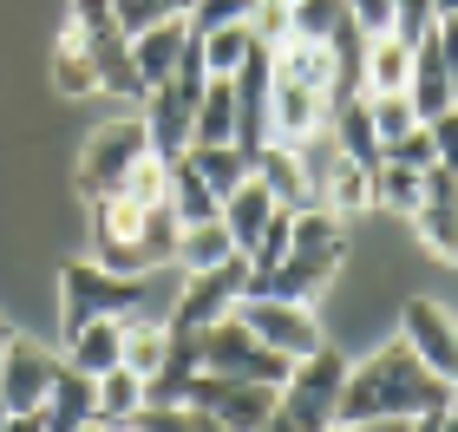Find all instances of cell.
I'll list each match as a JSON object with an SVG mask.
<instances>
[{"label":"cell","mask_w":458,"mask_h":432,"mask_svg":"<svg viewBox=\"0 0 458 432\" xmlns=\"http://www.w3.org/2000/svg\"><path fill=\"white\" fill-rule=\"evenodd\" d=\"M452 394H458L452 380H439L406 341H393V347H380V354H367L360 367H347L341 400H335V426H360V419H420V413H439V406H452Z\"/></svg>","instance_id":"1"},{"label":"cell","mask_w":458,"mask_h":432,"mask_svg":"<svg viewBox=\"0 0 458 432\" xmlns=\"http://www.w3.org/2000/svg\"><path fill=\"white\" fill-rule=\"evenodd\" d=\"M138 308H144V275H118L106 262H66V275H59V327H66V341L86 321H138Z\"/></svg>","instance_id":"2"},{"label":"cell","mask_w":458,"mask_h":432,"mask_svg":"<svg viewBox=\"0 0 458 432\" xmlns=\"http://www.w3.org/2000/svg\"><path fill=\"white\" fill-rule=\"evenodd\" d=\"M197 360L203 374H223V380H256V386H282L288 374H295V360L276 354L262 335H249V327L236 321V308H229L223 321L197 327Z\"/></svg>","instance_id":"3"},{"label":"cell","mask_w":458,"mask_h":432,"mask_svg":"<svg viewBox=\"0 0 458 432\" xmlns=\"http://www.w3.org/2000/svg\"><path fill=\"white\" fill-rule=\"evenodd\" d=\"M341 380H347V360L335 354V347H315L308 360H295V374L282 380L276 394V413L295 426V432H327L335 426V400H341Z\"/></svg>","instance_id":"4"},{"label":"cell","mask_w":458,"mask_h":432,"mask_svg":"<svg viewBox=\"0 0 458 432\" xmlns=\"http://www.w3.org/2000/svg\"><path fill=\"white\" fill-rule=\"evenodd\" d=\"M72 27H79V47H86L92 72H98V92L144 98V79L131 66V39L112 20V0H72Z\"/></svg>","instance_id":"5"},{"label":"cell","mask_w":458,"mask_h":432,"mask_svg":"<svg viewBox=\"0 0 458 432\" xmlns=\"http://www.w3.org/2000/svg\"><path fill=\"white\" fill-rule=\"evenodd\" d=\"M249 295V256L236 250L229 262H216V269H191V282H183V295L171 301V335H197V327L223 321L229 308H236Z\"/></svg>","instance_id":"6"},{"label":"cell","mask_w":458,"mask_h":432,"mask_svg":"<svg viewBox=\"0 0 458 432\" xmlns=\"http://www.w3.org/2000/svg\"><path fill=\"white\" fill-rule=\"evenodd\" d=\"M151 151V138H144V118H112V125H98L86 138V157H79V191L92 203L98 197H118V183L131 177V164Z\"/></svg>","instance_id":"7"},{"label":"cell","mask_w":458,"mask_h":432,"mask_svg":"<svg viewBox=\"0 0 458 432\" xmlns=\"http://www.w3.org/2000/svg\"><path fill=\"white\" fill-rule=\"evenodd\" d=\"M282 386H256V380H223V374H197L183 386V406L191 413H210L223 432H262V419L276 413Z\"/></svg>","instance_id":"8"},{"label":"cell","mask_w":458,"mask_h":432,"mask_svg":"<svg viewBox=\"0 0 458 432\" xmlns=\"http://www.w3.org/2000/svg\"><path fill=\"white\" fill-rule=\"evenodd\" d=\"M236 321L249 327V335H262L276 354L288 360H308L321 347V321L308 315V301H282V295H242L236 301Z\"/></svg>","instance_id":"9"},{"label":"cell","mask_w":458,"mask_h":432,"mask_svg":"<svg viewBox=\"0 0 458 432\" xmlns=\"http://www.w3.org/2000/svg\"><path fill=\"white\" fill-rule=\"evenodd\" d=\"M92 256L118 275L151 269V256H144V210L131 197H98L92 203Z\"/></svg>","instance_id":"10"},{"label":"cell","mask_w":458,"mask_h":432,"mask_svg":"<svg viewBox=\"0 0 458 432\" xmlns=\"http://www.w3.org/2000/svg\"><path fill=\"white\" fill-rule=\"evenodd\" d=\"M59 354H47L39 341H7V354H0V406L7 413H39L47 406V394H53V380H59Z\"/></svg>","instance_id":"11"},{"label":"cell","mask_w":458,"mask_h":432,"mask_svg":"<svg viewBox=\"0 0 458 432\" xmlns=\"http://www.w3.org/2000/svg\"><path fill=\"white\" fill-rule=\"evenodd\" d=\"M335 269H341V242H321V250H288L276 269H249V295H282V301H315L327 282H335Z\"/></svg>","instance_id":"12"},{"label":"cell","mask_w":458,"mask_h":432,"mask_svg":"<svg viewBox=\"0 0 458 432\" xmlns=\"http://www.w3.org/2000/svg\"><path fill=\"white\" fill-rule=\"evenodd\" d=\"M412 354H420L439 380H452L458 386V321L445 315L439 301H426V295H412L406 301V335H400Z\"/></svg>","instance_id":"13"},{"label":"cell","mask_w":458,"mask_h":432,"mask_svg":"<svg viewBox=\"0 0 458 432\" xmlns=\"http://www.w3.org/2000/svg\"><path fill=\"white\" fill-rule=\"evenodd\" d=\"M412 230L426 236V250H439L445 262H458V177L445 171V164L426 171V197H420V210H412Z\"/></svg>","instance_id":"14"},{"label":"cell","mask_w":458,"mask_h":432,"mask_svg":"<svg viewBox=\"0 0 458 432\" xmlns=\"http://www.w3.org/2000/svg\"><path fill=\"white\" fill-rule=\"evenodd\" d=\"M406 106H412V118L420 125H432L439 112H452L458 106V92H452V72H445V59H439V47H432V33L412 47V72H406Z\"/></svg>","instance_id":"15"},{"label":"cell","mask_w":458,"mask_h":432,"mask_svg":"<svg viewBox=\"0 0 458 432\" xmlns=\"http://www.w3.org/2000/svg\"><path fill=\"white\" fill-rule=\"evenodd\" d=\"M183 47H191V20H157V27L131 33V66H138V79H144V92L164 86V79L177 72Z\"/></svg>","instance_id":"16"},{"label":"cell","mask_w":458,"mask_h":432,"mask_svg":"<svg viewBox=\"0 0 458 432\" xmlns=\"http://www.w3.org/2000/svg\"><path fill=\"white\" fill-rule=\"evenodd\" d=\"M98 419V394H92V374H79V367H59L47 406H39V426L47 432H86Z\"/></svg>","instance_id":"17"},{"label":"cell","mask_w":458,"mask_h":432,"mask_svg":"<svg viewBox=\"0 0 458 432\" xmlns=\"http://www.w3.org/2000/svg\"><path fill=\"white\" fill-rule=\"evenodd\" d=\"M223 230H229V242H236V250L249 256V250H256V236L268 230V216H276V197H268V183L256 177V171H249L242 183H236V191H229L223 197Z\"/></svg>","instance_id":"18"},{"label":"cell","mask_w":458,"mask_h":432,"mask_svg":"<svg viewBox=\"0 0 458 432\" xmlns=\"http://www.w3.org/2000/svg\"><path fill=\"white\" fill-rule=\"evenodd\" d=\"M268 59H276V79H288V86H308V92H321V98L341 86L335 53L315 47V39H282V47L268 53Z\"/></svg>","instance_id":"19"},{"label":"cell","mask_w":458,"mask_h":432,"mask_svg":"<svg viewBox=\"0 0 458 432\" xmlns=\"http://www.w3.org/2000/svg\"><path fill=\"white\" fill-rule=\"evenodd\" d=\"M321 106H327L321 92H308V86H288V79H276V92H268V131H276L282 144L315 138V131H321Z\"/></svg>","instance_id":"20"},{"label":"cell","mask_w":458,"mask_h":432,"mask_svg":"<svg viewBox=\"0 0 458 432\" xmlns=\"http://www.w3.org/2000/svg\"><path fill=\"white\" fill-rule=\"evenodd\" d=\"M66 367H79V374H92V380L124 367V321H86L66 341Z\"/></svg>","instance_id":"21"},{"label":"cell","mask_w":458,"mask_h":432,"mask_svg":"<svg viewBox=\"0 0 458 432\" xmlns=\"http://www.w3.org/2000/svg\"><path fill=\"white\" fill-rule=\"evenodd\" d=\"M256 177L268 183L276 210H308V164L288 151V144H262L256 151Z\"/></svg>","instance_id":"22"},{"label":"cell","mask_w":458,"mask_h":432,"mask_svg":"<svg viewBox=\"0 0 458 432\" xmlns=\"http://www.w3.org/2000/svg\"><path fill=\"white\" fill-rule=\"evenodd\" d=\"M171 216L183 223V230H197V223H216V210H223V197L203 183L197 171H191V157H171Z\"/></svg>","instance_id":"23"},{"label":"cell","mask_w":458,"mask_h":432,"mask_svg":"<svg viewBox=\"0 0 458 432\" xmlns=\"http://www.w3.org/2000/svg\"><path fill=\"white\" fill-rule=\"evenodd\" d=\"M335 151H341V157H353V164H367V171L386 157L380 131H373V112H367V98H347V106L335 112Z\"/></svg>","instance_id":"24"},{"label":"cell","mask_w":458,"mask_h":432,"mask_svg":"<svg viewBox=\"0 0 458 432\" xmlns=\"http://www.w3.org/2000/svg\"><path fill=\"white\" fill-rule=\"evenodd\" d=\"M367 203H373V171H367V164H353V157H335V164H327V177H321V210L353 216V210H367Z\"/></svg>","instance_id":"25"},{"label":"cell","mask_w":458,"mask_h":432,"mask_svg":"<svg viewBox=\"0 0 458 432\" xmlns=\"http://www.w3.org/2000/svg\"><path fill=\"white\" fill-rule=\"evenodd\" d=\"M191 144H236V86H229V79H210V86H203Z\"/></svg>","instance_id":"26"},{"label":"cell","mask_w":458,"mask_h":432,"mask_svg":"<svg viewBox=\"0 0 458 432\" xmlns=\"http://www.w3.org/2000/svg\"><path fill=\"white\" fill-rule=\"evenodd\" d=\"M406 72H412V47L400 33H373V47H367V92H406Z\"/></svg>","instance_id":"27"},{"label":"cell","mask_w":458,"mask_h":432,"mask_svg":"<svg viewBox=\"0 0 458 432\" xmlns=\"http://www.w3.org/2000/svg\"><path fill=\"white\" fill-rule=\"evenodd\" d=\"M183 157H191V171H197L203 183H210L216 197H229V191H236V183H242L249 171H256V164H249V157L236 151V144H191Z\"/></svg>","instance_id":"28"},{"label":"cell","mask_w":458,"mask_h":432,"mask_svg":"<svg viewBox=\"0 0 458 432\" xmlns=\"http://www.w3.org/2000/svg\"><path fill=\"white\" fill-rule=\"evenodd\" d=\"M92 394H98V426H112V432H118V426L144 406V380L131 374V367H112V374H98V380H92Z\"/></svg>","instance_id":"29"},{"label":"cell","mask_w":458,"mask_h":432,"mask_svg":"<svg viewBox=\"0 0 458 432\" xmlns=\"http://www.w3.org/2000/svg\"><path fill=\"white\" fill-rule=\"evenodd\" d=\"M164 354H171V321H124V367H131L138 380H151L157 367H164Z\"/></svg>","instance_id":"30"},{"label":"cell","mask_w":458,"mask_h":432,"mask_svg":"<svg viewBox=\"0 0 458 432\" xmlns=\"http://www.w3.org/2000/svg\"><path fill=\"white\" fill-rule=\"evenodd\" d=\"M53 86L66 92V98L98 92V72H92L86 47H79V27H72V20H66V33H59V47H53Z\"/></svg>","instance_id":"31"},{"label":"cell","mask_w":458,"mask_h":432,"mask_svg":"<svg viewBox=\"0 0 458 432\" xmlns=\"http://www.w3.org/2000/svg\"><path fill=\"white\" fill-rule=\"evenodd\" d=\"M426 197V171H406V164L380 157L373 164V203H386V210H420Z\"/></svg>","instance_id":"32"},{"label":"cell","mask_w":458,"mask_h":432,"mask_svg":"<svg viewBox=\"0 0 458 432\" xmlns=\"http://www.w3.org/2000/svg\"><path fill=\"white\" fill-rule=\"evenodd\" d=\"M229 256H236V242H229L223 216L216 223H197V230L177 236V262H183V269H216V262H229Z\"/></svg>","instance_id":"33"},{"label":"cell","mask_w":458,"mask_h":432,"mask_svg":"<svg viewBox=\"0 0 458 432\" xmlns=\"http://www.w3.org/2000/svg\"><path fill=\"white\" fill-rule=\"evenodd\" d=\"M341 20H347V0H295V7H288V39H315V47H327Z\"/></svg>","instance_id":"34"},{"label":"cell","mask_w":458,"mask_h":432,"mask_svg":"<svg viewBox=\"0 0 458 432\" xmlns=\"http://www.w3.org/2000/svg\"><path fill=\"white\" fill-rule=\"evenodd\" d=\"M118 197H131L138 210H151V203H164V197H171V164H164L157 151H144V157L131 164V177L118 183Z\"/></svg>","instance_id":"35"},{"label":"cell","mask_w":458,"mask_h":432,"mask_svg":"<svg viewBox=\"0 0 458 432\" xmlns=\"http://www.w3.org/2000/svg\"><path fill=\"white\" fill-rule=\"evenodd\" d=\"M197 39H203V59H210V79H229L249 59V47H256L249 27H216V33H197Z\"/></svg>","instance_id":"36"},{"label":"cell","mask_w":458,"mask_h":432,"mask_svg":"<svg viewBox=\"0 0 458 432\" xmlns=\"http://www.w3.org/2000/svg\"><path fill=\"white\" fill-rule=\"evenodd\" d=\"M288 250H295V210H276V216H268V230L256 236V250H249V269H256V275L276 269Z\"/></svg>","instance_id":"37"},{"label":"cell","mask_w":458,"mask_h":432,"mask_svg":"<svg viewBox=\"0 0 458 432\" xmlns=\"http://www.w3.org/2000/svg\"><path fill=\"white\" fill-rule=\"evenodd\" d=\"M367 112H373V131H380V144H393V138H406L420 118H412V106H406V92H367Z\"/></svg>","instance_id":"38"},{"label":"cell","mask_w":458,"mask_h":432,"mask_svg":"<svg viewBox=\"0 0 458 432\" xmlns=\"http://www.w3.org/2000/svg\"><path fill=\"white\" fill-rule=\"evenodd\" d=\"M249 13H256V0H197L191 13V33H216V27H249Z\"/></svg>","instance_id":"39"},{"label":"cell","mask_w":458,"mask_h":432,"mask_svg":"<svg viewBox=\"0 0 458 432\" xmlns=\"http://www.w3.org/2000/svg\"><path fill=\"white\" fill-rule=\"evenodd\" d=\"M124 426H131V432H197V413H191V406H151V400H144Z\"/></svg>","instance_id":"40"},{"label":"cell","mask_w":458,"mask_h":432,"mask_svg":"<svg viewBox=\"0 0 458 432\" xmlns=\"http://www.w3.org/2000/svg\"><path fill=\"white\" fill-rule=\"evenodd\" d=\"M386 157H393V164H406V171H432V164H439V144H432L426 125H412L406 138H393V144H386Z\"/></svg>","instance_id":"41"},{"label":"cell","mask_w":458,"mask_h":432,"mask_svg":"<svg viewBox=\"0 0 458 432\" xmlns=\"http://www.w3.org/2000/svg\"><path fill=\"white\" fill-rule=\"evenodd\" d=\"M249 33H256L262 47H282V39H288V0H256V13H249Z\"/></svg>","instance_id":"42"},{"label":"cell","mask_w":458,"mask_h":432,"mask_svg":"<svg viewBox=\"0 0 458 432\" xmlns=\"http://www.w3.org/2000/svg\"><path fill=\"white\" fill-rule=\"evenodd\" d=\"M112 20L124 27V39H131V33H144V27H157L164 7H157V0H112Z\"/></svg>","instance_id":"43"},{"label":"cell","mask_w":458,"mask_h":432,"mask_svg":"<svg viewBox=\"0 0 458 432\" xmlns=\"http://www.w3.org/2000/svg\"><path fill=\"white\" fill-rule=\"evenodd\" d=\"M426 131H432V144H439V164H445V171L458 177V106H452V112H439Z\"/></svg>","instance_id":"44"},{"label":"cell","mask_w":458,"mask_h":432,"mask_svg":"<svg viewBox=\"0 0 458 432\" xmlns=\"http://www.w3.org/2000/svg\"><path fill=\"white\" fill-rule=\"evenodd\" d=\"M347 13L367 33H393V0H347Z\"/></svg>","instance_id":"45"},{"label":"cell","mask_w":458,"mask_h":432,"mask_svg":"<svg viewBox=\"0 0 458 432\" xmlns=\"http://www.w3.org/2000/svg\"><path fill=\"white\" fill-rule=\"evenodd\" d=\"M420 419H360V426H347V432H412Z\"/></svg>","instance_id":"46"},{"label":"cell","mask_w":458,"mask_h":432,"mask_svg":"<svg viewBox=\"0 0 458 432\" xmlns=\"http://www.w3.org/2000/svg\"><path fill=\"white\" fill-rule=\"evenodd\" d=\"M7 432H47V426H39V413H13V419H7Z\"/></svg>","instance_id":"47"},{"label":"cell","mask_w":458,"mask_h":432,"mask_svg":"<svg viewBox=\"0 0 458 432\" xmlns=\"http://www.w3.org/2000/svg\"><path fill=\"white\" fill-rule=\"evenodd\" d=\"M157 7H164V20H183V13L197 7V0H157Z\"/></svg>","instance_id":"48"},{"label":"cell","mask_w":458,"mask_h":432,"mask_svg":"<svg viewBox=\"0 0 458 432\" xmlns=\"http://www.w3.org/2000/svg\"><path fill=\"white\" fill-rule=\"evenodd\" d=\"M439 432H458V394H452V406H439Z\"/></svg>","instance_id":"49"},{"label":"cell","mask_w":458,"mask_h":432,"mask_svg":"<svg viewBox=\"0 0 458 432\" xmlns=\"http://www.w3.org/2000/svg\"><path fill=\"white\" fill-rule=\"evenodd\" d=\"M432 13H439V20H458V0H432Z\"/></svg>","instance_id":"50"},{"label":"cell","mask_w":458,"mask_h":432,"mask_svg":"<svg viewBox=\"0 0 458 432\" xmlns=\"http://www.w3.org/2000/svg\"><path fill=\"white\" fill-rule=\"evenodd\" d=\"M262 432H295V426H288L282 413H268V419H262Z\"/></svg>","instance_id":"51"},{"label":"cell","mask_w":458,"mask_h":432,"mask_svg":"<svg viewBox=\"0 0 458 432\" xmlns=\"http://www.w3.org/2000/svg\"><path fill=\"white\" fill-rule=\"evenodd\" d=\"M412 432H439V413H420V426H412Z\"/></svg>","instance_id":"52"},{"label":"cell","mask_w":458,"mask_h":432,"mask_svg":"<svg viewBox=\"0 0 458 432\" xmlns=\"http://www.w3.org/2000/svg\"><path fill=\"white\" fill-rule=\"evenodd\" d=\"M7 341H13V327H7V321H0V354H7Z\"/></svg>","instance_id":"53"},{"label":"cell","mask_w":458,"mask_h":432,"mask_svg":"<svg viewBox=\"0 0 458 432\" xmlns=\"http://www.w3.org/2000/svg\"><path fill=\"white\" fill-rule=\"evenodd\" d=\"M7 419H13V413H7V406H0V432H7Z\"/></svg>","instance_id":"54"},{"label":"cell","mask_w":458,"mask_h":432,"mask_svg":"<svg viewBox=\"0 0 458 432\" xmlns=\"http://www.w3.org/2000/svg\"><path fill=\"white\" fill-rule=\"evenodd\" d=\"M86 432H112V426H98V419H92V426H86Z\"/></svg>","instance_id":"55"},{"label":"cell","mask_w":458,"mask_h":432,"mask_svg":"<svg viewBox=\"0 0 458 432\" xmlns=\"http://www.w3.org/2000/svg\"><path fill=\"white\" fill-rule=\"evenodd\" d=\"M327 432H347V426H327Z\"/></svg>","instance_id":"56"},{"label":"cell","mask_w":458,"mask_h":432,"mask_svg":"<svg viewBox=\"0 0 458 432\" xmlns=\"http://www.w3.org/2000/svg\"><path fill=\"white\" fill-rule=\"evenodd\" d=\"M118 432H131V426H118Z\"/></svg>","instance_id":"57"},{"label":"cell","mask_w":458,"mask_h":432,"mask_svg":"<svg viewBox=\"0 0 458 432\" xmlns=\"http://www.w3.org/2000/svg\"><path fill=\"white\" fill-rule=\"evenodd\" d=\"M288 7H295V0H288Z\"/></svg>","instance_id":"58"}]
</instances>
